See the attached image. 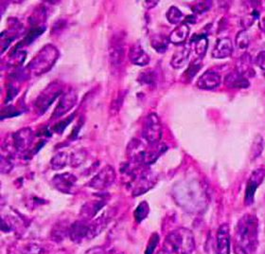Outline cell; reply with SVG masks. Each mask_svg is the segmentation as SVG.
Masks as SVG:
<instances>
[{
	"mask_svg": "<svg viewBox=\"0 0 265 254\" xmlns=\"http://www.w3.org/2000/svg\"><path fill=\"white\" fill-rule=\"evenodd\" d=\"M258 246L259 220L254 214H245L235 229V254H254Z\"/></svg>",
	"mask_w": 265,
	"mask_h": 254,
	"instance_id": "obj_1",
	"label": "cell"
},
{
	"mask_svg": "<svg viewBox=\"0 0 265 254\" xmlns=\"http://www.w3.org/2000/svg\"><path fill=\"white\" fill-rule=\"evenodd\" d=\"M166 252L174 254H192L195 250L194 233L186 228H178L165 238Z\"/></svg>",
	"mask_w": 265,
	"mask_h": 254,
	"instance_id": "obj_2",
	"label": "cell"
},
{
	"mask_svg": "<svg viewBox=\"0 0 265 254\" xmlns=\"http://www.w3.org/2000/svg\"><path fill=\"white\" fill-rule=\"evenodd\" d=\"M128 187H130L133 196L141 195L152 189L157 181V176L147 166L136 164L132 169H129Z\"/></svg>",
	"mask_w": 265,
	"mask_h": 254,
	"instance_id": "obj_3",
	"label": "cell"
},
{
	"mask_svg": "<svg viewBox=\"0 0 265 254\" xmlns=\"http://www.w3.org/2000/svg\"><path fill=\"white\" fill-rule=\"evenodd\" d=\"M59 57V51L51 44L43 47L40 51L31 59L26 68L30 76H39L50 72Z\"/></svg>",
	"mask_w": 265,
	"mask_h": 254,
	"instance_id": "obj_4",
	"label": "cell"
},
{
	"mask_svg": "<svg viewBox=\"0 0 265 254\" xmlns=\"http://www.w3.org/2000/svg\"><path fill=\"white\" fill-rule=\"evenodd\" d=\"M143 139L148 144H157L162 139V124L155 113L149 114L143 123Z\"/></svg>",
	"mask_w": 265,
	"mask_h": 254,
	"instance_id": "obj_5",
	"label": "cell"
},
{
	"mask_svg": "<svg viewBox=\"0 0 265 254\" xmlns=\"http://www.w3.org/2000/svg\"><path fill=\"white\" fill-rule=\"evenodd\" d=\"M63 94L64 93L61 85L58 83H52L36 98L34 102L35 110L38 112L39 115L44 114L45 111H47L51 107V104L55 102V100Z\"/></svg>",
	"mask_w": 265,
	"mask_h": 254,
	"instance_id": "obj_6",
	"label": "cell"
},
{
	"mask_svg": "<svg viewBox=\"0 0 265 254\" xmlns=\"http://www.w3.org/2000/svg\"><path fill=\"white\" fill-rule=\"evenodd\" d=\"M109 60L115 69L121 68L126 55L125 35L122 32L115 33L109 43Z\"/></svg>",
	"mask_w": 265,
	"mask_h": 254,
	"instance_id": "obj_7",
	"label": "cell"
},
{
	"mask_svg": "<svg viewBox=\"0 0 265 254\" xmlns=\"http://www.w3.org/2000/svg\"><path fill=\"white\" fill-rule=\"evenodd\" d=\"M117 173L111 165H106L97 173L89 182V186L95 190H104L112 186L116 181Z\"/></svg>",
	"mask_w": 265,
	"mask_h": 254,
	"instance_id": "obj_8",
	"label": "cell"
},
{
	"mask_svg": "<svg viewBox=\"0 0 265 254\" xmlns=\"http://www.w3.org/2000/svg\"><path fill=\"white\" fill-rule=\"evenodd\" d=\"M149 146L139 139H132L128 143L126 155L132 164L144 165Z\"/></svg>",
	"mask_w": 265,
	"mask_h": 254,
	"instance_id": "obj_9",
	"label": "cell"
},
{
	"mask_svg": "<svg viewBox=\"0 0 265 254\" xmlns=\"http://www.w3.org/2000/svg\"><path fill=\"white\" fill-rule=\"evenodd\" d=\"M34 134L30 127H24L10 136V142L15 152H25L33 141Z\"/></svg>",
	"mask_w": 265,
	"mask_h": 254,
	"instance_id": "obj_10",
	"label": "cell"
},
{
	"mask_svg": "<svg viewBox=\"0 0 265 254\" xmlns=\"http://www.w3.org/2000/svg\"><path fill=\"white\" fill-rule=\"evenodd\" d=\"M78 102V95L74 89H69L68 91L64 93L60 98L55 110L53 112L51 119L56 120L70 111Z\"/></svg>",
	"mask_w": 265,
	"mask_h": 254,
	"instance_id": "obj_11",
	"label": "cell"
},
{
	"mask_svg": "<svg viewBox=\"0 0 265 254\" xmlns=\"http://www.w3.org/2000/svg\"><path fill=\"white\" fill-rule=\"evenodd\" d=\"M68 234L70 239L75 243H81L83 240L94 238L92 224L87 222L85 219L72 224Z\"/></svg>",
	"mask_w": 265,
	"mask_h": 254,
	"instance_id": "obj_12",
	"label": "cell"
},
{
	"mask_svg": "<svg viewBox=\"0 0 265 254\" xmlns=\"http://www.w3.org/2000/svg\"><path fill=\"white\" fill-rule=\"evenodd\" d=\"M265 177V169L259 168L250 175L245 189V201L246 205H251L254 201L256 191L264 181Z\"/></svg>",
	"mask_w": 265,
	"mask_h": 254,
	"instance_id": "obj_13",
	"label": "cell"
},
{
	"mask_svg": "<svg viewBox=\"0 0 265 254\" xmlns=\"http://www.w3.org/2000/svg\"><path fill=\"white\" fill-rule=\"evenodd\" d=\"M231 238L228 224L219 227L216 235V254H230Z\"/></svg>",
	"mask_w": 265,
	"mask_h": 254,
	"instance_id": "obj_14",
	"label": "cell"
},
{
	"mask_svg": "<svg viewBox=\"0 0 265 254\" xmlns=\"http://www.w3.org/2000/svg\"><path fill=\"white\" fill-rule=\"evenodd\" d=\"M76 182L77 177L70 173H58L52 178L54 187L64 193H71L72 189L74 188Z\"/></svg>",
	"mask_w": 265,
	"mask_h": 254,
	"instance_id": "obj_15",
	"label": "cell"
},
{
	"mask_svg": "<svg viewBox=\"0 0 265 254\" xmlns=\"http://www.w3.org/2000/svg\"><path fill=\"white\" fill-rule=\"evenodd\" d=\"M222 78L217 72L207 71L202 74L196 83L198 88L203 90H210L218 87L221 84Z\"/></svg>",
	"mask_w": 265,
	"mask_h": 254,
	"instance_id": "obj_16",
	"label": "cell"
},
{
	"mask_svg": "<svg viewBox=\"0 0 265 254\" xmlns=\"http://www.w3.org/2000/svg\"><path fill=\"white\" fill-rule=\"evenodd\" d=\"M233 43L227 37L221 38L217 41L214 49L211 52V56L215 59H224L230 57L233 53Z\"/></svg>",
	"mask_w": 265,
	"mask_h": 254,
	"instance_id": "obj_17",
	"label": "cell"
},
{
	"mask_svg": "<svg viewBox=\"0 0 265 254\" xmlns=\"http://www.w3.org/2000/svg\"><path fill=\"white\" fill-rule=\"evenodd\" d=\"M129 59L132 64L139 67H145L150 63V56L144 51L139 43L132 44L129 50Z\"/></svg>",
	"mask_w": 265,
	"mask_h": 254,
	"instance_id": "obj_18",
	"label": "cell"
},
{
	"mask_svg": "<svg viewBox=\"0 0 265 254\" xmlns=\"http://www.w3.org/2000/svg\"><path fill=\"white\" fill-rule=\"evenodd\" d=\"M192 51V45L191 44H184L181 48H179L175 51L173 55V58L171 60V66L174 69H181L186 65V63L189 60L190 54Z\"/></svg>",
	"mask_w": 265,
	"mask_h": 254,
	"instance_id": "obj_19",
	"label": "cell"
},
{
	"mask_svg": "<svg viewBox=\"0 0 265 254\" xmlns=\"http://www.w3.org/2000/svg\"><path fill=\"white\" fill-rule=\"evenodd\" d=\"M224 85L230 88H247L250 86V83L247 78L239 72H230L224 78Z\"/></svg>",
	"mask_w": 265,
	"mask_h": 254,
	"instance_id": "obj_20",
	"label": "cell"
},
{
	"mask_svg": "<svg viewBox=\"0 0 265 254\" xmlns=\"http://www.w3.org/2000/svg\"><path fill=\"white\" fill-rule=\"evenodd\" d=\"M191 29L188 24L182 23L177 26L169 35V40L174 45H184L188 39Z\"/></svg>",
	"mask_w": 265,
	"mask_h": 254,
	"instance_id": "obj_21",
	"label": "cell"
},
{
	"mask_svg": "<svg viewBox=\"0 0 265 254\" xmlns=\"http://www.w3.org/2000/svg\"><path fill=\"white\" fill-rule=\"evenodd\" d=\"M191 45H194V51L196 55L202 59L205 55L207 48H208V41L205 34H194L191 39Z\"/></svg>",
	"mask_w": 265,
	"mask_h": 254,
	"instance_id": "obj_22",
	"label": "cell"
},
{
	"mask_svg": "<svg viewBox=\"0 0 265 254\" xmlns=\"http://www.w3.org/2000/svg\"><path fill=\"white\" fill-rule=\"evenodd\" d=\"M236 72H239L240 74L244 76H253L250 72L254 74V71L252 70V58L251 55H249L247 52H245L237 63V70Z\"/></svg>",
	"mask_w": 265,
	"mask_h": 254,
	"instance_id": "obj_23",
	"label": "cell"
},
{
	"mask_svg": "<svg viewBox=\"0 0 265 254\" xmlns=\"http://www.w3.org/2000/svg\"><path fill=\"white\" fill-rule=\"evenodd\" d=\"M68 154L66 152H58L51 161V168L53 170H62L64 169L68 163Z\"/></svg>",
	"mask_w": 265,
	"mask_h": 254,
	"instance_id": "obj_24",
	"label": "cell"
},
{
	"mask_svg": "<svg viewBox=\"0 0 265 254\" xmlns=\"http://www.w3.org/2000/svg\"><path fill=\"white\" fill-rule=\"evenodd\" d=\"M169 37H166L164 35H153L151 39V46L158 53H164L168 49L169 45Z\"/></svg>",
	"mask_w": 265,
	"mask_h": 254,
	"instance_id": "obj_25",
	"label": "cell"
},
{
	"mask_svg": "<svg viewBox=\"0 0 265 254\" xmlns=\"http://www.w3.org/2000/svg\"><path fill=\"white\" fill-rule=\"evenodd\" d=\"M103 205L104 204L102 203V201L86 203L82 207L81 214L83 215V218L85 220L86 219H89V218H92L93 216H95L97 214V213L100 211V209H102Z\"/></svg>",
	"mask_w": 265,
	"mask_h": 254,
	"instance_id": "obj_26",
	"label": "cell"
},
{
	"mask_svg": "<svg viewBox=\"0 0 265 254\" xmlns=\"http://www.w3.org/2000/svg\"><path fill=\"white\" fill-rule=\"evenodd\" d=\"M149 213H150L149 204L147 203L146 201H142L134 210L133 216H134L135 221L140 223L144 219H146V217L148 216Z\"/></svg>",
	"mask_w": 265,
	"mask_h": 254,
	"instance_id": "obj_27",
	"label": "cell"
},
{
	"mask_svg": "<svg viewBox=\"0 0 265 254\" xmlns=\"http://www.w3.org/2000/svg\"><path fill=\"white\" fill-rule=\"evenodd\" d=\"M166 16H167L168 21L173 25L179 24L181 21L183 20L184 18L183 12L175 6H172L168 10Z\"/></svg>",
	"mask_w": 265,
	"mask_h": 254,
	"instance_id": "obj_28",
	"label": "cell"
},
{
	"mask_svg": "<svg viewBox=\"0 0 265 254\" xmlns=\"http://www.w3.org/2000/svg\"><path fill=\"white\" fill-rule=\"evenodd\" d=\"M138 82L145 85H153L156 82L155 72L152 70H147L145 72H141L138 76Z\"/></svg>",
	"mask_w": 265,
	"mask_h": 254,
	"instance_id": "obj_29",
	"label": "cell"
},
{
	"mask_svg": "<svg viewBox=\"0 0 265 254\" xmlns=\"http://www.w3.org/2000/svg\"><path fill=\"white\" fill-rule=\"evenodd\" d=\"M25 58H26V52L23 51H18L17 49H15V51H13L10 55L9 65L12 66V67L21 66L25 61Z\"/></svg>",
	"mask_w": 265,
	"mask_h": 254,
	"instance_id": "obj_30",
	"label": "cell"
},
{
	"mask_svg": "<svg viewBox=\"0 0 265 254\" xmlns=\"http://www.w3.org/2000/svg\"><path fill=\"white\" fill-rule=\"evenodd\" d=\"M201 68H202V59L197 58L190 65L189 69L185 72V76L187 80H192L195 76V74L200 71Z\"/></svg>",
	"mask_w": 265,
	"mask_h": 254,
	"instance_id": "obj_31",
	"label": "cell"
},
{
	"mask_svg": "<svg viewBox=\"0 0 265 254\" xmlns=\"http://www.w3.org/2000/svg\"><path fill=\"white\" fill-rule=\"evenodd\" d=\"M249 36L245 30L239 31L237 36H236V45L240 50H246L247 47L249 46Z\"/></svg>",
	"mask_w": 265,
	"mask_h": 254,
	"instance_id": "obj_32",
	"label": "cell"
},
{
	"mask_svg": "<svg viewBox=\"0 0 265 254\" xmlns=\"http://www.w3.org/2000/svg\"><path fill=\"white\" fill-rule=\"evenodd\" d=\"M45 30H46L45 26H35V27L31 28V31L28 32L26 38L24 39V43L31 44L37 37H39L41 35Z\"/></svg>",
	"mask_w": 265,
	"mask_h": 254,
	"instance_id": "obj_33",
	"label": "cell"
},
{
	"mask_svg": "<svg viewBox=\"0 0 265 254\" xmlns=\"http://www.w3.org/2000/svg\"><path fill=\"white\" fill-rule=\"evenodd\" d=\"M86 160V153L83 150H80L73 153L70 157V164L72 167H79Z\"/></svg>",
	"mask_w": 265,
	"mask_h": 254,
	"instance_id": "obj_34",
	"label": "cell"
},
{
	"mask_svg": "<svg viewBox=\"0 0 265 254\" xmlns=\"http://www.w3.org/2000/svg\"><path fill=\"white\" fill-rule=\"evenodd\" d=\"M263 149H264V140L259 135L256 137L254 143L252 144V149H251L252 159L254 160L256 158H258L261 155V153L263 152Z\"/></svg>",
	"mask_w": 265,
	"mask_h": 254,
	"instance_id": "obj_35",
	"label": "cell"
},
{
	"mask_svg": "<svg viewBox=\"0 0 265 254\" xmlns=\"http://www.w3.org/2000/svg\"><path fill=\"white\" fill-rule=\"evenodd\" d=\"M212 2L210 1H201L198 2L197 4H195L194 7L192 8V10L194 11V14H202L206 12L207 10L211 8Z\"/></svg>",
	"mask_w": 265,
	"mask_h": 254,
	"instance_id": "obj_36",
	"label": "cell"
},
{
	"mask_svg": "<svg viewBox=\"0 0 265 254\" xmlns=\"http://www.w3.org/2000/svg\"><path fill=\"white\" fill-rule=\"evenodd\" d=\"M0 168H1V172L3 173H10V170L12 169V163L10 162V158L8 156L2 155Z\"/></svg>",
	"mask_w": 265,
	"mask_h": 254,
	"instance_id": "obj_37",
	"label": "cell"
},
{
	"mask_svg": "<svg viewBox=\"0 0 265 254\" xmlns=\"http://www.w3.org/2000/svg\"><path fill=\"white\" fill-rule=\"evenodd\" d=\"M159 242V236L158 234H153L149 241V244H148V247L146 249V252H145V254H153L154 253V250L155 248L157 247V244Z\"/></svg>",
	"mask_w": 265,
	"mask_h": 254,
	"instance_id": "obj_38",
	"label": "cell"
},
{
	"mask_svg": "<svg viewBox=\"0 0 265 254\" xmlns=\"http://www.w3.org/2000/svg\"><path fill=\"white\" fill-rule=\"evenodd\" d=\"M259 15H260L259 11L254 10L250 15H248V16L245 17L244 19H242V26H244L245 29H247L248 27L252 26V24L255 22L256 19L259 18Z\"/></svg>",
	"mask_w": 265,
	"mask_h": 254,
	"instance_id": "obj_39",
	"label": "cell"
},
{
	"mask_svg": "<svg viewBox=\"0 0 265 254\" xmlns=\"http://www.w3.org/2000/svg\"><path fill=\"white\" fill-rule=\"evenodd\" d=\"M41 248L37 245L31 244L25 247L22 251L23 254H40Z\"/></svg>",
	"mask_w": 265,
	"mask_h": 254,
	"instance_id": "obj_40",
	"label": "cell"
},
{
	"mask_svg": "<svg viewBox=\"0 0 265 254\" xmlns=\"http://www.w3.org/2000/svg\"><path fill=\"white\" fill-rule=\"evenodd\" d=\"M73 117H74V115H71V116L68 118V120H66V121H64V122L57 123V124L53 127V132H63V131L66 129V127L71 122L72 120H73Z\"/></svg>",
	"mask_w": 265,
	"mask_h": 254,
	"instance_id": "obj_41",
	"label": "cell"
},
{
	"mask_svg": "<svg viewBox=\"0 0 265 254\" xmlns=\"http://www.w3.org/2000/svg\"><path fill=\"white\" fill-rule=\"evenodd\" d=\"M256 64L262 71L265 72V51L259 52V54L257 55V58H256Z\"/></svg>",
	"mask_w": 265,
	"mask_h": 254,
	"instance_id": "obj_42",
	"label": "cell"
},
{
	"mask_svg": "<svg viewBox=\"0 0 265 254\" xmlns=\"http://www.w3.org/2000/svg\"><path fill=\"white\" fill-rule=\"evenodd\" d=\"M158 3H159L158 1H145L143 4L146 9H152V8H154Z\"/></svg>",
	"mask_w": 265,
	"mask_h": 254,
	"instance_id": "obj_43",
	"label": "cell"
},
{
	"mask_svg": "<svg viewBox=\"0 0 265 254\" xmlns=\"http://www.w3.org/2000/svg\"><path fill=\"white\" fill-rule=\"evenodd\" d=\"M260 28L265 33V15L260 20Z\"/></svg>",
	"mask_w": 265,
	"mask_h": 254,
	"instance_id": "obj_44",
	"label": "cell"
}]
</instances>
